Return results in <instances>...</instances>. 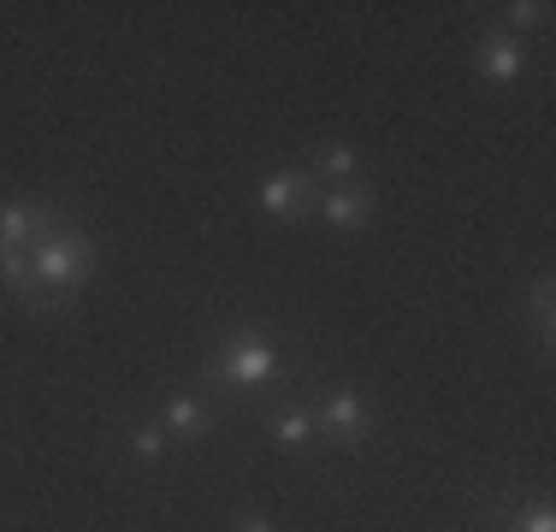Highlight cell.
I'll return each mask as SVG.
<instances>
[{
  "label": "cell",
  "instance_id": "6da1fadb",
  "mask_svg": "<svg viewBox=\"0 0 556 532\" xmlns=\"http://www.w3.org/2000/svg\"><path fill=\"white\" fill-rule=\"evenodd\" d=\"M96 266H101V243L72 219V213H60V219L30 243V273H36V290H42L48 314H65V308H72V302L89 290Z\"/></svg>",
  "mask_w": 556,
  "mask_h": 532
},
{
  "label": "cell",
  "instance_id": "7a4b0ae2",
  "mask_svg": "<svg viewBox=\"0 0 556 532\" xmlns=\"http://www.w3.org/2000/svg\"><path fill=\"white\" fill-rule=\"evenodd\" d=\"M285 372V350L273 343L267 326H231L225 338L214 343L202 367V384L207 391H261Z\"/></svg>",
  "mask_w": 556,
  "mask_h": 532
},
{
  "label": "cell",
  "instance_id": "3957f363",
  "mask_svg": "<svg viewBox=\"0 0 556 532\" xmlns=\"http://www.w3.org/2000/svg\"><path fill=\"white\" fill-rule=\"evenodd\" d=\"M314 408V432H320V444H338V449H355L374 438V408H367V396L355 391V384H338V391H326Z\"/></svg>",
  "mask_w": 556,
  "mask_h": 532
},
{
  "label": "cell",
  "instance_id": "277c9868",
  "mask_svg": "<svg viewBox=\"0 0 556 532\" xmlns=\"http://www.w3.org/2000/svg\"><path fill=\"white\" fill-rule=\"evenodd\" d=\"M314 195H320L314 172L308 166H290V172L261 178L255 207H261V219H273V225H302V219H314Z\"/></svg>",
  "mask_w": 556,
  "mask_h": 532
},
{
  "label": "cell",
  "instance_id": "5b68a950",
  "mask_svg": "<svg viewBox=\"0 0 556 532\" xmlns=\"http://www.w3.org/2000/svg\"><path fill=\"white\" fill-rule=\"evenodd\" d=\"M473 72H480L485 84L509 89V84H521V77L533 72V53H527L521 36H509V30H485L480 42H473Z\"/></svg>",
  "mask_w": 556,
  "mask_h": 532
},
{
  "label": "cell",
  "instance_id": "8992f818",
  "mask_svg": "<svg viewBox=\"0 0 556 532\" xmlns=\"http://www.w3.org/2000/svg\"><path fill=\"white\" fill-rule=\"evenodd\" d=\"M379 213V190L367 178H355V183H332V190H320L314 195V219L320 225H332V231H362L367 219Z\"/></svg>",
  "mask_w": 556,
  "mask_h": 532
},
{
  "label": "cell",
  "instance_id": "52a82bcc",
  "mask_svg": "<svg viewBox=\"0 0 556 532\" xmlns=\"http://www.w3.org/2000/svg\"><path fill=\"white\" fill-rule=\"evenodd\" d=\"M65 213V202H42V195H0V249H30Z\"/></svg>",
  "mask_w": 556,
  "mask_h": 532
},
{
  "label": "cell",
  "instance_id": "ba28073f",
  "mask_svg": "<svg viewBox=\"0 0 556 532\" xmlns=\"http://www.w3.org/2000/svg\"><path fill=\"white\" fill-rule=\"evenodd\" d=\"M161 426H166V438H178V444H202V438L214 432V408H207L202 391H172L161 403Z\"/></svg>",
  "mask_w": 556,
  "mask_h": 532
},
{
  "label": "cell",
  "instance_id": "9c48e42d",
  "mask_svg": "<svg viewBox=\"0 0 556 532\" xmlns=\"http://www.w3.org/2000/svg\"><path fill=\"white\" fill-rule=\"evenodd\" d=\"M267 432H273L278 449H290V456H302V449L320 444V432H314V408H308V403L273 408V415H267Z\"/></svg>",
  "mask_w": 556,
  "mask_h": 532
},
{
  "label": "cell",
  "instance_id": "30bf717a",
  "mask_svg": "<svg viewBox=\"0 0 556 532\" xmlns=\"http://www.w3.org/2000/svg\"><path fill=\"white\" fill-rule=\"evenodd\" d=\"M308 172H314V183H320V190H332V183H355L362 154H355L350 142H320L314 160H308Z\"/></svg>",
  "mask_w": 556,
  "mask_h": 532
},
{
  "label": "cell",
  "instance_id": "8fae6325",
  "mask_svg": "<svg viewBox=\"0 0 556 532\" xmlns=\"http://www.w3.org/2000/svg\"><path fill=\"white\" fill-rule=\"evenodd\" d=\"M497 532H556V509L545 491H533L527 503H503L497 509Z\"/></svg>",
  "mask_w": 556,
  "mask_h": 532
},
{
  "label": "cell",
  "instance_id": "7c38bea8",
  "mask_svg": "<svg viewBox=\"0 0 556 532\" xmlns=\"http://www.w3.org/2000/svg\"><path fill=\"white\" fill-rule=\"evenodd\" d=\"M521 308H527V319H533V338H539V350H551V338H556V326H551V314H556V296H551V273H539L533 284H527Z\"/></svg>",
  "mask_w": 556,
  "mask_h": 532
},
{
  "label": "cell",
  "instance_id": "4fadbf2b",
  "mask_svg": "<svg viewBox=\"0 0 556 532\" xmlns=\"http://www.w3.org/2000/svg\"><path fill=\"white\" fill-rule=\"evenodd\" d=\"M166 426L161 420H137V426H125V449H130V461H137V468H154V461L166 456Z\"/></svg>",
  "mask_w": 556,
  "mask_h": 532
},
{
  "label": "cell",
  "instance_id": "5bb4252c",
  "mask_svg": "<svg viewBox=\"0 0 556 532\" xmlns=\"http://www.w3.org/2000/svg\"><path fill=\"white\" fill-rule=\"evenodd\" d=\"M503 24H509V36L527 42V30H545L551 24V7L545 0H509V7H503Z\"/></svg>",
  "mask_w": 556,
  "mask_h": 532
},
{
  "label": "cell",
  "instance_id": "9a60e30c",
  "mask_svg": "<svg viewBox=\"0 0 556 532\" xmlns=\"http://www.w3.org/2000/svg\"><path fill=\"white\" fill-rule=\"evenodd\" d=\"M231 532H278V527L267 521V515H255V509H243V515H237V521H231Z\"/></svg>",
  "mask_w": 556,
  "mask_h": 532
}]
</instances>
